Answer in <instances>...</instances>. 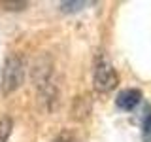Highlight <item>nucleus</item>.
I'll use <instances>...</instances> for the list:
<instances>
[{
  "mask_svg": "<svg viewBox=\"0 0 151 142\" xmlns=\"http://www.w3.org/2000/svg\"><path fill=\"white\" fill-rule=\"evenodd\" d=\"M25 82V61L19 55H9L4 61L2 66V76H0V87L4 95L13 93L15 89L21 87Z\"/></svg>",
  "mask_w": 151,
  "mask_h": 142,
  "instance_id": "1",
  "label": "nucleus"
},
{
  "mask_svg": "<svg viewBox=\"0 0 151 142\" xmlns=\"http://www.w3.org/2000/svg\"><path fill=\"white\" fill-rule=\"evenodd\" d=\"M119 85V76H117L113 64L108 59H98L96 68L93 76V87L96 93H110Z\"/></svg>",
  "mask_w": 151,
  "mask_h": 142,
  "instance_id": "2",
  "label": "nucleus"
},
{
  "mask_svg": "<svg viewBox=\"0 0 151 142\" xmlns=\"http://www.w3.org/2000/svg\"><path fill=\"white\" fill-rule=\"evenodd\" d=\"M142 101V91L140 89H123V91L117 95V99H115V104H117V108H121V110H125V112H130V110H134L136 106L140 104Z\"/></svg>",
  "mask_w": 151,
  "mask_h": 142,
  "instance_id": "3",
  "label": "nucleus"
},
{
  "mask_svg": "<svg viewBox=\"0 0 151 142\" xmlns=\"http://www.w3.org/2000/svg\"><path fill=\"white\" fill-rule=\"evenodd\" d=\"M91 114V101L85 97H78L74 102V117L76 120H85Z\"/></svg>",
  "mask_w": 151,
  "mask_h": 142,
  "instance_id": "4",
  "label": "nucleus"
},
{
  "mask_svg": "<svg viewBox=\"0 0 151 142\" xmlns=\"http://www.w3.org/2000/svg\"><path fill=\"white\" fill-rule=\"evenodd\" d=\"M12 129H13L12 117H8V116L0 117V142H8L9 135H12Z\"/></svg>",
  "mask_w": 151,
  "mask_h": 142,
  "instance_id": "5",
  "label": "nucleus"
},
{
  "mask_svg": "<svg viewBox=\"0 0 151 142\" xmlns=\"http://www.w3.org/2000/svg\"><path fill=\"white\" fill-rule=\"evenodd\" d=\"M85 6H89V2H60L63 12H79Z\"/></svg>",
  "mask_w": 151,
  "mask_h": 142,
  "instance_id": "6",
  "label": "nucleus"
},
{
  "mask_svg": "<svg viewBox=\"0 0 151 142\" xmlns=\"http://www.w3.org/2000/svg\"><path fill=\"white\" fill-rule=\"evenodd\" d=\"M142 136H144V142H151V110L147 112V116H145V120H144Z\"/></svg>",
  "mask_w": 151,
  "mask_h": 142,
  "instance_id": "7",
  "label": "nucleus"
},
{
  "mask_svg": "<svg viewBox=\"0 0 151 142\" xmlns=\"http://www.w3.org/2000/svg\"><path fill=\"white\" fill-rule=\"evenodd\" d=\"M53 142H74V135L70 131H63V133H59V135L55 136Z\"/></svg>",
  "mask_w": 151,
  "mask_h": 142,
  "instance_id": "8",
  "label": "nucleus"
},
{
  "mask_svg": "<svg viewBox=\"0 0 151 142\" xmlns=\"http://www.w3.org/2000/svg\"><path fill=\"white\" fill-rule=\"evenodd\" d=\"M2 6H6V9H25L28 4L27 2H2Z\"/></svg>",
  "mask_w": 151,
  "mask_h": 142,
  "instance_id": "9",
  "label": "nucleus"
}]
</instances>
